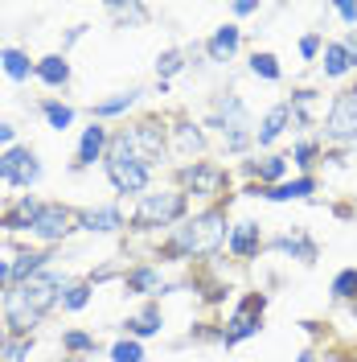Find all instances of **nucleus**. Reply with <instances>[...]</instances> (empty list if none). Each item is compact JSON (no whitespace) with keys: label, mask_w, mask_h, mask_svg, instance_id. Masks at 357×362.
Returning a JSON list of instances; mask_svg holds the SVG:
<instances>
[{"label":"nucleus","mask_w":357,"mask_h":362,"mask_svg":"<svg viewBox=\"0 0 357 362\" xmlns=\"http://www.w3.org/2000/svg\"><path fill=\"white\" fill-rule=\"evenodd\" d=\"M296 362H320V350H316V346H304V350H300V358Z\"/></svg>","instance_id":"8fccbe9b"},{"label":"nucleus","mask_w":357,"mask_h":362,"mask_svg":"<svg viewBox=\"0 0 357 362\" xmlns=\"http://www.w3.org/2000/svg\"><path fill=\"white\" fill-rule=\"evenodd\" d=\"M45 177V165H42V153L33 144H13L0 153V185L17 189V194H29L37 189Z\"/></svg>","instance_id":"9b49d317"},{"label":"nucleus","mask_w":357,"mask_h":362,"mask_svg":"<svg viewBox=\"0 0 357 362\" xmlns=\"http://www.w3.org/2000/svg\"><path fill=\"white\" fill-rule=\"evenodd\" d=\"M123 132H128V144H132V153L144 165H152V169H164L173 153H169V115L160 112H148V115H135L123 124Z\"/></svg>","instance_id":"0eeeda50"},{"label":"nucleus","mask_w":357,"mask_h":362,"mask_svg":"<svg viewBox=\"0 0 357 362\" xmlns=\"http://www.w3.org/2000/svg\"><path fill=\"white\" fill-rule=\"evenodd\" d=\"M152 70H157L160 83H173L181 74H189V49L185 45H164L157 54V62H152Z\"/></svg>","instance_id":"7c9ffc66"},{"label":"nucleus","mask_w":357,"mask_h":362,"mask_svg":"<svg viewBox=\"0 0 357 362\" xmlns=\"http://www.w3.org/2000/svg\"><path fill=\"white\" fill-rule=\"evenodd\" d=\"M58 350L70 354V358H90L95 350H99V338H95V329H62L58 334Z\"/></svg>","instance_id":"473e14b6"},{"label":"nucleus","mask_w":357,"mask_h":362,"mask_svg":"<svg viewBox=\"0 0 357 362\" xmlns=\"http://www.w3.org/2000/svg\"><path fill=\"white\" fill-rule=\"evenodd\" d=\"M74 280L70 272L45 268L25 284H8V293L0 296V317L8 325L13 338H37V329L45 325V317L62 305V293Z\"/></svg>","instance_id":"f03ea898"},{"label":"nucleus","mask_w":357,"mask_h":362,"mask_svg":"<svg viewBox=\"0 0 357 362\" xmlns=\"http://www.w3.org/2000/svg\"><path fill=\"white\" fill-rule=\"evenodd\" d=\"M218 153L222 157H250L255 153V128H226L218 136Z\"/></svg>","instance_id":"c9c22d12"},{"label":"nucleus","mask_w":357,"mask_h":362,"mask_svg":"<svg viewBox=\"0 0 357 362\" xmlns=\"http://www.w3.org/2000/svg\"><path fill=\"white\" fill-rule=\"evenodd\" d=\"M103 13H107V17H115V21H119V29L152 21V8H148V4H135V0H107V4H103Z\"/></svg>","instance_id":"f704fd0d"},{"label":"nucleus","mask_w":357,"mask_h":362,"mask_svg":"<svg viewBox=\"0 0 357 362\" xmlns=\"http://www.w3.org/2000/svg\"><path fill=\"white\" fill-rule=\"evenodd\" d=\"M37 206H42V198H33V194H13L8 206H0V235H25L29 239V223H33Z\"/></svg>","instance_id":"a878e982"},{"label":"nucleus","mask_w":357,"mask_h":362,"mask_svg":"<svg viewBox=\"0 0 357 362\" xmlns=\"http://www.w3.org/2000/svg\"><path fill=\"white\" fill-rule=\"evenodd\" d=\"M107 362H148V350H144V341L119 334V338L107 346Z\"/></svg>","instance_id":"ea45409f"},{"label":"nucleus","mask_w":357,"mask_h":362,"mask_svg":"<svg viewBox=\"0 0 357 362\" xmlns=\"http://www.w3.org/2000/svg\"><path fill=\"white\" fill-rule=\"evenodd\" d=\"M58 362H90V358H70V354H62Z\"/></svg>","instance_id":"603ef678"},{"label":"nucleus","mask_w":357,"mask_h":362,"mask_svg":"<svg viewBox=\"0 0 357 362\" xmlns=\"http://www.w3.org/2000/svg\"><path fill=\"white\" fill-rule=\"evenodd\" d=\"M201 128L210 136H222L226 128H255V115L246 107L243 90H218V95H210V107L201 115Z\"/></svg>","instance_id":"ddd939ff"},{"label":"nucleus","mask_w":357,"mask_h":362,"mask_svg":"<svg viewBox=\"0 0 357 362\" xmlns=\"http://www.w3.org/2000/svg\"><path fill=\"white\" fill-rule=\"evenodd\" d=\"M341 42H345V49H349V58H353V70H357V29H349V33H341Z\"/></svg>","instance_id":"de8ad7c7"},{"label":"nucleus","mask_w":357,"mask_h":362,"mask_svg":"<svg viewBox=\"0 0 357 362\" xmlns=\"http://www.w3.org/2000/svg\"><path fill=\"white\" fill-rule=\"evenodd\" d=\"M263 251H271V255H284V259L300 264V268H313L316 259H320V243H316L304 226H291V230L267 235V247H263Z\"/></svg>","instance_id":"a211bd4d"},{"label":"nucleus","mask_w":357,"mask_h":362,"mask_svg":"<svg viewBox=\"0 0 357 362\" xmlns=\"http://www.w3.org/2000/svg\"><path fill=\"white\" fill-rule=\"evenodd\" d=\"M37 112H42L45 128L58 136H66L74 124H78V107L70 103V99H62V95H45L42 103H37Z\"/></svg>","instance_id":"c85d7f7f"},{"label":"nucleus","mask_w":357,"mask_h":362,"mask_svg":"<svg viewBox=\"0 0 357 362\" xmlns=\"http://www.w3.org/2000/svg\"><path fill=\"white\" fill-rule=\"evenodd\" d=\"M103 177H107V185L115 189L119 202H135L140 194H148V189L157 185V169L135 157L132 144H128V132L115 128L111 132V148H107V160H103Z\"/></svg>","instance_id":"20e7f679"},{"label":"nucleus","mask_w":357,"mask_h":362,"mask_svg":"<svg viewBox=\"0 0 357 362\" xmlns=\"http://www.w3.org/2000/svg\"><path fill=\"white\" fill-rule=\"evenodd\" d=\"M345 165H349V148H325L320 169H345Z\"/></svg>","instance_id":"a18cd8bd"},{"label":"nucleus","mask_w":357,"mask_h":362,"mask_svg":"<svg viewBox=\"0 0 357 362\" xmlns=\"http://www.w3.org/2000/svg\"><path fill=\"white\" fill-rule=\"evenodd\" d=\"M173 185H181V189L189 194V202L222 206V202H230V194H234V173L214 157L185 160V165H173Z\"/></svg>","instance_id":"39448f33"},{"label":"nucleus","mask_w":357,"mask_h":362,"mask_svg":"<svg viewBox=\"0 0 357 362\" xmlns=\"http://www.w3.org/2000/svg\"><path fill=\"white\" fill-rule=\"evenodd\" d=\"M148 99V87L144 83H132V87H119L111 95H103V99H95L90 103V119H99V124H115V119H128V115L140 107Z\"/></svg>","instance_id":"412c9836"},{"label":"nucleus","mask_w":357,"mask_h":362,"mask_svg":"<svg viewBox=\"0 0 357 362\" xmlns=\"http://www.w3.org/2000/svg\"><path fill=\"white\" fill-rule=\"evenodd\" d=\"M54 259H58V251L21 243V247H17V255H13V284H25V280H33L37 272L54 268Z\"/></svg>","instance_id":"cd10ccee"},{"label":"nucleus","mask_w":357,"mask_h":362,"mask_svg":"<svg viewBox=\"0 0 357 362\" xmlns=\"http://www.w3.org/2000/svg\"><path fill=\"white\" fill-rule=\"evenodd\" d=\"M8 338H13V334H8V325H4V317H0V354H4V346H8Z\"/></svg>","instance_id":"3c124183"},{"label":"nucleus","mask_w":357,"mask_h":362,"mask_svg":"<svg viewBox=\"0 0 357 362\" xmlns=\"http://www.w3.org/2000/svg\"><path fill=\"white\" fill-rule=\"evenodd\" d=\"M259 8H263L259 0H234V4H230V21L243 25L246 17H259Z\"/></svg>","instance_id":"37998d69"},{"label":"nucleus","mask_w":357,"mask_h":362,"mask_svg":"<svg viewBox=\"0 0 357 362\" xmlns=\"http://www.w3.org/2000/svg\"><path fill=\"white\" fill-rule=\"evenodd\" d=\"M0 74H4L13 87H29L33 74H37V58H33L25 45H4V49H0Z\"/></svg>","instance_id":"bb28decb"},{"label":"nucleus","mask_w":357,"mask_h":362,"mask_svg":"<svg viewBox=\"0 0 357 362\" xmlns=\"http://www.w3.org/2000/svg\"><path fill=\"white\" fill-rule=\"evenodd\" d=\"M193 210L189 194L173 185V181H157L148 194H140L128 206V235H148V239H164L173 226Z\"/></svg>","instance_id":"7ed1b4c3"},{"label":"nucleus","mask_w":357,"mask_h":362,"mask_svg":"<svg viewBox=\"0 0 357 362\" xmlns=\"http://www.w3.org/2000/svg\"><path fill=\"white\" fill-rule=\"evenodd\" d=\"M37 358V338H8L0 362H33Z\"/></svg>","instance_id":"a19ab883"},{"label":"nucleus","mask_w":357,"mask_h":362,"mask_svg":"<svg viewBox=\"0 0 357 362\" xmlns=\"http://www.w3.org/2000/svg\"><path fill=\"white\" fill-rule=\"evenodd\" d=\"M0 49H4V37H0Z\"/></svg>","instance_id":"864d4df0"},{"label":"nucleus","mask_w":357,"mask_h":362,"mask_svg":"<svg viewBox=\"0 0 357 362\" xmlns=\"http://www.w3.org/2000/svg\"><path fill=\"white\" fill-rule=\"evenodd\" d=\"M230 223H234V218H230V202L189 210L164 239L152 243V264H160V268H169V264L189 268V264H198V268H205L210 259L226 255Z\"/></svg>","instance_id":"f257e3e1"},{"label":"nucleus","mask_w":357,"mask_h":362,"mask_svg":"<svg viewBox=\"0 0 357 362\" xmlns=\"http://www.w3.org/2000/svg\"><path fill=\"white\" fill-rule=\"evenodd\" d=\"M267 247V230L259 218H234L230 223V235H226V259L230 264H255Z\"/></svg>","instance_id":"4468645a"},{"label":"nucleus","mask_w":357,"mask_h":362,"mask_svg":"<svg viewBox=\"0 0 357 362\" xmlns=\"http://www.w3.org/2000/svg\"><path fill=\"white\" fill-rule=\"evenodd\" d=\"M90 300H95V284H90L87 276H74L66 284V293H62V305H58V309L74 317V313H87Z\"/></svg>","instance_id":"72a5a7b5"},{"label":"nucleus","mask_w":357,"mask_h":362,"mask_svg":"<svg viewBox=\"0 0 357 362\" xmlns=\"http://www.w3.org/2000/svg\"><path fill=\"white\" fill-rule=\"evenodd\" d=\"M329 296H333V305H357V264L337 272L333 284H329Z\"/></svg>","instance_id":"58836bf2"},{"label":"nucleus","mask_w":357,"mask_h":362,"mask_svg":"<svg viewBox=\"0 0 357 362\" xmlns=\"http://www.w3.org/2000/svg\"><path fill=\"white\" fill-rule=\"evenodd\" d=\"M291 173H296V169H291L288 153H259V157H246L243 165H238L243 185H263V189L279 185V181H288Z\"/></svg>","instance_id":"f3484780"},{"label":"nucleus","mask_w":357,"mask_h":362,"mask_svg":"<svg viewBox=\"0 0 357 362\" xmlns=\"http://www.w3.org/2000/svg\"><path fill=\"white\" fill-rule=\"evenodd\" d=\"M243 45H246V29L243 25L222 21V25L210 29V37L201 42V49H205V62H210V66H230V62L243 54Z\"/></svg>","instance_id":"aec40b11"},{"label":"nucleus","mask_w":357,"mask_h":362,"mask_svg":"<svg viewBox=\"0 0 357 362\" xmlns=\"http://www.w3.org/2000/svg\"><path fill=\"white\" fill-rule=\"evenodd\" d=\"M74 235H78V206L42 202L37 214H33V223H29V239H25V243L58 251V247H66Z\"/></svg>","instance_id":"6e6552de"},{"label":"nucleus","mask_w":357,"mask_h":362,"mask_svg":"<svg viewBox=\"0 0 357 362\" xmlns=\"http://www.w3.org/2000/svg\"><path fill=\"white\" fill-rule=\"evenodd\" d=\"M111 124H99V119H90L87 128L78 132V144H74V160H70V173H87L95 165H103L107 160V148H111Z\"/></svg>","instance_id":"dca6fc26"},{"label":"nucleus","mask_w":357,"mask_h":362,"mask_svg":"<svg viewBox=\"0 0 357 362\" xmlns=\"http://www.w3.org/2000/svg\"><path fill=\"white\" fill-rule=\"evenodd\" d=\"M333 334L345 350H357V305H337L333 313Z\"/></svg>","instance_id":"4c0bfd02"},{"label":"nucleus","mask_w":357,"mask_h":362,"mask_svg":"<svg viewBox=\"0 0 357 362\" xmlns=\"http://www.w3.org/2000/svg\"><path fill=\"white\" fill-rule=\"evenodd\" d=\"M316 136L325 140V148H357V90L341 87L329 95V107L320 115Z\"/></svg>","instance_id":"1a4fd4ad"},{"label":"nucleus","mask_w":357,"mask_h":362,"mask_svg":"<svg viewBox=\"0 0 357 362\" xmlns=\"http://www.w3.org/2000/svg\"><path fill=\"white\" fill-rule=\"evenodd\" d=\"M291 169L296 173H320V157H325V140L316 132H308V136H296L291 140Z\"/></svg>","instance_id":"c756f323"},{"label":"nucleus","mask_w":357,"mask_h":362,"mask_svg":"<svg viewBox=\"0 0 357 362\" xmlns=\"http://www.w3.org/2000/svg\"><path fill=\"white\" fill-rule=\"evenodd\" d=\"M128 230V210L123 202H95L78 206V235H95V239H115Z\"/></svg>","instance_id":"2eb2a0df"},{"label":"nucleus","mask_w":357,"mask_h":362,"mask_svg":"<svg viewBox=\"0 0 357 362\" xmlns=\"http://www.w3.org/2000/svg\"><path fill=\"white\" fill-rule=\"evenodd\" d=\"M164 309H160V300H144L135 313H128L123 321H119V334L123 338H135V341H152L164 334Z\"/></svg>","instance_id":"5701e85b"},{"label":"nucleus","mask_w":357,"mask_h":362,"mask_svg":"<svg viewBox=\"0 0 357 362\" xmlns=\"http://www.w3.org/2000/svg\"><path fill=\"white\" fill-rule=\"evenodd\" d=\"M267 305H271V296L263 293V288H250V293L218 321V346H222V350H234V346H243V341L259 338V334H263V313H267Z\"/></svg>","instance_id":"423d86ee"},{"label":"nucleus","mask_w":357,"mask_h":362,"mask_svg":"<svg viewBox=\"0 0 357 362\" xmlns=\"http://www.w3.org/2000/svg\"><path fill=\"white\" fill-rule=\"evenodd\" d=\"M189 280H173L169 276V268H160V264H152V259H135V264H128L123 268V280H119V288L128 296H135V300H160V296H173L181 293Z\"/></svg>","instance_id":"9d476101"},{"label":"nucleus","mask_w":357,"mask_h":362,"mask_svg":"<svg viewBox=\"0 0 357 362\" xmlns=\"http://www.w3.org/2000/svg\"><path fill=\"white\" fill-rule=\"evenodd\" d=\"M87 33H90V25H87V21L70 25L66 33H62V54H66V58H70V49H74V45L83 42V37H87Z\"/></svg>","instance_id":"c03bdc74"},{"label":"nucleus","mask_w":357,"mask_h":362,"mask_svg":"<svg viewBox=\"0 0 357 362\" xmlns=\"http://www.w3.org/2000/svg\"><path fill=\"white\" fill-rule=\"evenodd\" d=\"M288 107H291V132L308 136V132L320 128V115H325V107H329V99H325L320 87H291Z\"/></svg>","instance_id":"6ab92c4d"},{"label":"nucleus","mask_w":357,"mask_h":362,"mask_svg":"<svg viewBox=\"0 0 357 362\" xmlns=\"http://www.w3.org/2000/svg\"><path fill=\"white\" fill-rule=\"evenodd\" d=\"M246 74L259 78V83H284V62L275 49H250L246 58Z\"/></svg>","instance_id":"2f4dec72"},{"label":"nucleus","mask_w":357,"mask_h":362,"mask_svg":"<svg viewBox=\"0 0 357 362\" xmlns=\"http://www.w3.org/2000/svg\"><path fill=\"white\" fill-rule=\"evenodd\" d=\"M353 58H349V49H345V42L341 37H329L325 42V54H320V62H316V78L320 83H345V78H353Z\"/></svg>","instance_id":"393cba45"},{"label":"nucleus","mask_w":357,"mask_h":362,"mask_svg":"<svg viewBox=\"0 0 357 362\" xmlns=\"http://www.w3.org/2000/svg\"><path fill=\"white\" fill-rule=\"evenodd\" d=\"M169 153H173V165L210 157V132L201 128V119H193L189 112L169 115Z\"/></svg>","instance_id":"f8f14e48"},{"label":"nucleus","mask_w":357,"mask_h":362,"mask_svg":"<svg viewBox=\"0 0 357 362\" xmlns=\"http://www.w3.org/2000/svg\"><path fill=\"white\" fill-rule=\"evenodd\" d=\"M325 42H329V33H325L320 25L304 29V33L296 37V58H300V62H308V66H316V62H320V54H325Z\"/></svg>","instance_id":"e433bc0d"},{"label":"nucleus","mask_w":357,"mask_h":362,"mask_svg":"<svg viewBox=\"0 0 357 362\" xmlns=\"http://www.w3.org/2000/svg\"><path fill=\"white\" fill-rule=\"evenodd\" d=\"M33 83L45 90H54V95H66L70 83H74V66H70V58L62 49H49L37 58V74H33Z\"/></svg>","instance_id":"b1692460"},{"label":"nucleus","mask_w":357,"mask_h":362,"mask_svg":"<svg viewBox=\"0 0 357 362\" xmlns=\"http://www.w3.org/2000/svg\"><path fill=\"white\" fill-rule=\"evenodd\" d=\"M325 17L341 21V33H349V29H357V0H337L325 8Z\"/></svg>","instance_id":"79ce46f5"},{"label":"nucleus","mask_w":357,"mask_h":362,"mask_svg":"<svg viewBox=\"0 0 357 362\" xmlns=\"http://www.w3.org/2000/svg\"><path fill=\"white\" fill-rule=\"evenodd\" d=\"M148 95H160V99H164V95H173V83H160V78H152Z\"/></svg>","instance_id":"09e8293b"},{"label":"nucleus","mask_w":357,"mask_h":362,"mask_svg":"<svg viewBox=\"0 0 357 362\" xmlns=\"http://www.w3.org/2000/svg\"><path fill=\"white\" fill-rule=\"evenodd\" d=\"M288 132H291V107H288V99H279L255 124V153H275V144Z\"/></svg>","instance_id":"4be33fe9"},{"label":"nucleus","mask_w":357,"mask_h":362,"mask_svg":"<svg viewBox=\"0 0 357 362\" xmlns=\"http://www.w3.org/2000/svg\"><path fill=\"white\" fill-rule=\"evenodd\" d=\"M13 144H21V140H17V124H13V119H0V153L13 148Z\"/></svg>","instance_id":"49530a36"}]
</instances>
